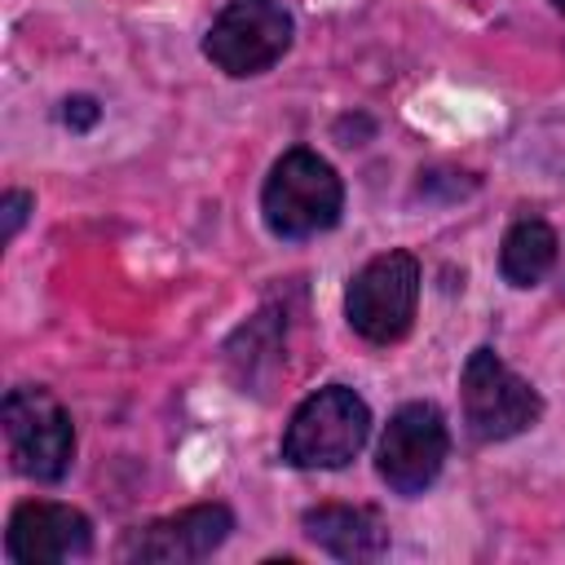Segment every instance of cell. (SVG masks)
Listing matches in <instances>:
<instances>
[{
  "mask_svg": "<svg viewBox=\"0 0 565 565\" xmlns=\"http://www.w3.org/2000/svg\"><path fill=\"white\" fill-rule=\"evenodd\" d=\"M344 212V185L340 172L309 146H291L265 177L260 190V216L274 238L300 243L313 234H327Z\"/></svg>",
  "mask_w": 565,
  "mask_h": 565,
  "instance_id": "6da1fadb",
  "label": "cell"
},
{
  "mask_svg": "<svg viewBox=\"0 0 565 565\" xmlns=\"http://www.w3.org/2000/svg\"><path fill=\"white\" fill-rule=\"evenodd\" d=\"M371 437V406L349 384H327L309 393L287 428H282V459L291 468H344Z\"/></svg>",
  "mask_w": 565,
  "mask_h": 565,
  "instance_id": "7a4b0ae2",
  "label": "cell"
},
{
  "mask_svg": "<svg viewBox=\"0 0 565 565\" xmlns=\"http://www.w3.org/2000/svg\"><path fill=\"white\" fill-rule=\"evenodd\" d=\"M9 459L22 477L31 481H62L75 463V424L71 411L57 402L53 388L44 384H18L4 393L0 406Z\"/></svg>",
  "mask_w": 565,
  "mask_h": 565,
  "instance_id": "3957f363",
  "label": "cell"
},
{
  "mask_svg": "<svg viewBox=\"0 0 565 565\" xmlns=\"http://www.w3.org/2000/svg\"><path fill=\"white\" fill-rule=\"evenodd\" d=\"M459 397H463V424L477 441H508L543 419L539 388L521 380L490 344L468 353L459 375Z\"/></svg>",
  "mask_w": 565,
  "mask_h": 565,
  "instance_id": "277c9868",
  "label": "cell"
},
{
  "mask_svg": "<svg viewBox=\"0 0 565 565\" xmlns=\"http://www.w3.org/2000/svg\"><path fill=\"white\" fill-rule=\"evenodd\" d=\"M419 309V260L402 247L371 256L344 291L349 327L371 344H397Z\"/></svg>",
  "mask_w": 565,
  "mask_h": 565,
  "instance_id": "5b68a950",
  "label": "cell"
},
{
  "mask_svg": "<svg viewBox=\"0 0 565 565\" xmlns=\"http://www.w3.org/2000/svg\"><path fill=\"white\" fill-rule=\"evenodd\" d=\"M296 40V18L282 0H230L207 35H203V53L216 71L247 79V75H265Z\"/></svg>",
  "mask_w": 565,
  "mask_h": 565,
  "instance_id": "8992f818",
  "label": "cell"
},
{
  "mask_svg": "<svg viewBox=\"0 0 565 565\" xmlns=\"http://www.w3.org/2000/svg\"><path fill=\"white\" fill-rule=\"evenodd\" d=\"M446 455H450L446 415L433 402H406L384 424V437H380V450H375V468H380L388 490L411 499V494H424L437 481Z\"/></svg>",
  "mask_w": 565,
  "mask_h": 565,
  "instance_id": "52a82bcc",
  "label": "cell"
},
{
  "mask_svg": "<svg viewBox=\"0 0 565 565\" xmlns=\"http://www.w3.org/2000/svg\"><path fill=\"white\" fill-rule=\"evenodd\" d=\"M93 547V525L79 508L53 499H26L13 508L4 530V552L13 565H57L79 561Z\"/></svg>",
  "mask_w": 565,
  "mask_h": 565,
  "instance_id": "ba28073f",
  "label": "cell"
},
{
  "mask_svg": "<svg viewBox=\"0 0 565 565\" xmlns=\"http://www.w3.org/2000/svg\"><path fill=\"white\" fill-rule=\"evenodd\" d=\"M234 530V512L225 503H194L172 516H159L141 530H132L124 556L128 561H154V565H190L212 556Z\"/></svg>",
  "mask_w": 565,
  "mask_h": 565,
  "instance_id": "9c48e42d",
  "label": "cell"
},
{
  "mask_svg": "<svg viewBox=\"0 0 565 565\" xmlns=\"http://www.w3.org/2000/svg\"><path fill=\"white\" fill-rule=\"evenodd\" d=\"M305 539L335 561H375L388 552V525L375 508L358 503H318L305 512Z\"/></svg>",
  "mask_w": 565,
  "mask_h": 565,
  "instance_id": "30bf717a",
  "label": "cell"
},
{
  "mask_svg": "<svg viewBox=\"0 0 565 565\" xmlns=\"http://www.w3.org/2000/svg\"><path fill=\"white\" fill-rule=\"evenodd\" d=\"M561 256V238L543 216H521L499 243V274L512 287H539Z\"/></svg>",
  "mask_w": 565,
  "mask_h": 565,
  "instance_id": "8fae6325",
  "label": "cell"
},
{
  "mask_svg": "<svg viewBox=\"0 0 565 565\" xmlns=\"http://www.w3.org/2000/svg\"><path fill=\"white\" fill-rule=\"evenodd\" d=\"M35 207V199L26 194V190H4V199H0V216H4V243H13L18 238V230H22V221H26V212Z\"/></svg>",
  "mask_w": 565,
  "mask_h": 565,
  "instance_id": "7c38bea8",
  "label": "cell"
},
{
  "mask_svg": "<svg viewBox=\"0 0 565 565\" xmlns=\"http://www.w3.org/2000/svg\"><path fill=\"white\" fill-rule=\"evenodd\" d=\"M62 119H66L71 128H93V124L102 119V106H97L93 97H66V110H62Z\"/></svg>",
  "mask_w": 565,
  "mask_h": 565,
  "instance_id": "4fadbf2b",
  "label": "cell"
},
{
  "mask_svg": "<svg viewBox=\"0 0 565 565\" xmlns=\"http://www.w3.org/2000/svg\"><path fill=\"white\" fill-rule=\"evenodd\" d=\"M552 4H556V9H561V13H565V0H552Z\"/></svg>",
  "mask_w": 565,
  "mask_h": 565,
  "instance_id": "5bb4252c",
  "label": "cell"
}]
</instances>
